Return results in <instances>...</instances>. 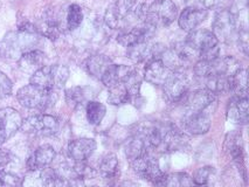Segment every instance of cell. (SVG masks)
I'll list each match as a JSON object with an SVG mask.
<instances>
[{"label":"cell","mask_w":249,"mask_h":187,"mask_svg":"<svg viewBox=\"0 0 249 187\" xmlns=\"http://www.w3.org/2000/svg\"><path fill=\"white\" fill-rule=\"evenodd\" d=\"M39 33L31 22L20 24L17 32H11L0 42V56L7 60H19L22 54L36 50Z\"/></svg>","instance_id":"cell-1"},{"label":"cell","mask_w":249,"mask_h":187,"mask_svg":"<svg viewBox=\"0 0 249 187\" xmlns=\"http://www.w3.org/2000/svg\"><path fill=\"white\" fill-rule=\"evenodd\" d=\"M146 7L142 0H117L107 10L104 21L111 30L124 31L132 22H144Z\"/></svg>","instance_id":"cell-2"},{"label":"cell","mask_w":249,"mask_h":187,"mask_svg":"<svg viewBox=\"0 0 249 187\" xmlns=\"http://www.w3.org/2000/svg\"><path fill=\"white\" fill-rule=\"evenodd\" d=\"M17 100L25 108L43 111L54 104L56 101V94L55 90L37 87L31 83L19 89Z\"/></svg>","instance_id":"cell-3"},{"label":"cell","mask_w":249,"mask_h":187,"mask_svg":"<svg viewBox=\"0 0 249 187\" xmlns=\"http://www.w3.org/2000/svg\"><path fill=\"white\" fill-rule=\"evenodd\" d=\"M68 79L69 69L65 66H43L36 73L32 74L31 83L49 90H56L65 87Z\"/></svg>","instance_id":"cell-4"},{"label":"cell","mask_w":249,"mask_h":187,"mask_svg":"<svg viewBox=\"0 0 249 187\" xmlns=\"http://www.w3.org/2000/svg\"><path fill=\"white\" fill-rule=\"evenodd\" d=\"M186 42L198 53L200 60L212 61L219 57V41L212 31L195 30L187 36Z\"/></svg>","instance_id":"cell-5"},{"label":"cell","mask_w":249,"mask_h":187,"mask_svg":"<svg viewBox=\"0 0 249 187\" xmlns=\"http://www.w3.org/2000/svg\"><path fill=\"white\" fill-rule=\"evenodd\" d=\"M178 16V8L172 0H156L146 7L144 24L153 28L166 27L175 21Z\"/></svg>","instance_id":"cell-6"},{"label":"cell","mask_w":249,"mask_h":187,"mask_svg":"<svg viewBox=\"0 0 249 187\" xmlns=\"http://www.w3.org/2000/svg\"><path fill=\"white\" fill-rule=\"evenodd\" d=\"M60 123L55 116L48 114H36L22 119L21 130L34 136H53L59 131Z\"/></svg>","instance_id":"cell-7"},{"label":"cell","mask_w":249,"mask_h":187,"mask_svg":"<svg viewBox=\"0 0 249 187\" xmlns=\"http://www.w3.org/2000/svg\"><path fill=\"white\" fill-rule=\"evenodd\" d=\"M212 33L218 39V41L224 44H231L236 40L239 34V27L235 16L230 10H220L215 14L212 24Z\"/></svg>","instance_id":"cell-8"},{"label":"cell","mask_w":249,"mask_h":187,"mask_svg":"<svg viewBox=\"0 0 249 187\" xmlns=\"http://www.w3.org/2000/svg\"><path fill=\"white\" fill-rule=\"evenodd\" d=\"M190 79L184 70L172 71L163 85L164 99L169 103L181 102L189 93Z\"/></svg>","instance_id":"cell-9"},{"label":"cell","mask_w":249,"mask_h":187,"mask_svg":"<svg viewBox=\"0 0 249 187\" xmlns=\"http://www.w3.org/2000/svg\"><path fill=\"white\" fill-rule=\"evenodd\" d=\"M130 163H131L132 170L136 174L152 184H155L165 174V172L160 168L159 160L152 156L151 152L136 158Z\"/></svg>","instance_id":"cell-10"},{"label":"cell","mask_w":249,"mask_h":187,"mask_svg":"<svg viewBox=\"0 0 249 187\" xmlns=\"http://www.w3.org/2000/svg\"><path fill=\"white\" fill-rule=\"evenodd\" d=\"M160 130L161 145L159 150L161 151L173 152L178 151V150H184L189 143V138L185 135V132L171 123L160 125Z\"/></svg>","instance_id":"cell-11"},{"label":"cell","mask_w":249,"mask_h":187,"mask_svg":"<svg viewBox=\"0 0 249 187\" xmlns=\"http://www.w3.org/2000/svg\"><path fill=\"white\" fill-rule=\"evenodd\" d=\"M165 47L159 44H151L150 41L138 42L128 47L126 55L134 62H150L155 59H159Z\"/></svg>","instance_id":"cell-12"},{"label":"cell","mask_w":249,"mask_h":187,"mask_svg":"<svg viewBox=\"0 0 249 187\" xmlns=\"http://www.w3.org/2000/svg\"><path fill=\"white\" fill-rule=\"evenodd\" d=\"M22 117L16 109H0V145L16 135L21 128Z\"/></svg>","instance_id":"cell-13"},{"label":"cell","mask_w":249,"mask_h":187,"mask_svg":"<svg viewBox=\"0 0 249 187\" xmlns=\"http://www.w3.org/2000/svg\"><path fill=\"white\" fill-rule=\"evenodd\" d=\"M184 130L191 135H204L211 128V115L207 111H186L181 119Z\"/></svg>","instance_id":"cell-14"},{"label":"cell","mask_w":249,"mask_h":187,"mask_svg":"<svg viewBox=\"0 0 249 187\" xmlns=\"http://www.w3.org/2000/svg\"><path fill=\"white\" fill-rule=\"evenodd\" d=\"M216 101L215 95L207 89H198V90L187 93L182 99L181 103H184L186 111L199 112L207 111V109Z\"/></svg>","instance_id":"cell-15"},{"label":"cell","mask_w":249,"mask_h":187,"mask_svg":"<svg viewBox=\"0 0 249 187\" xmlns=\"http://www.w3.org/2000/svg\"><path fill=\"white\" fill-rule=\"evenodd\" d=\"M155 30L156 28H153L152 26L143 22L140 26L131 27L129 31H121V33L117 36V42L123 47L128 48L130 46L138 44V42L150 41Z\"/></svg>","instance_id":"cell-16"},{"label":"cell","mask_w":249,"mask_h":187,"mask_svg":"<svg viewBox=\"0 0 249 187\" xmlns=\"http://www.w3.org/2000/svg\"><path fill=\"white\" fill-rule=\"evenodd\" d=\"M208 12L206 10H204V8L189 6L180 13L178 19V24L182 31L191 33L192 31L196 30L198 26H200L206 20Z\"/></svg>","instance_id":"cell-17"},{"label":"cell","mask_w":249,"mask_h":187,"mask_svg":"<svg viewBox=\"0 0 249 187\" xmlns=\"http://www.w3.org/2000/svg\"><path fill=\"white\" fill-rule=\"evenodd\" d=\"M96 142L91 138L74 139L68 145V156L74 162H87L96 150Z\"/></svg>","instance_id":"cell-18"},{"label":"cell","mask_w":249,"mask_h":187,"mask_svg":"<svg viewBox=\"0 0 249 187\" xmlns=\"http://www.w3.org/2000/svg\"><path fill=\"white\" fill-rule=\"evenodd\" d=\"M227 119L234 124H247L249 119L248 97H235L230 101L226 112Z\"/></svg>","instance_id":"cell-19"},{"label":"cell","mask_w":249,"mask_h":187,"mask_svg":"<svg viewBox=\"0 0 249 187\" xmlns=\"http://www.w3.org/2000/svg\"><path fill=\"white\" fill-rule=\"evenodd\" d=\"M56 157V152L53 146L45 144L39 146L27 159L28 171L32 170H43L47 169Z\"/></svg>","instance_id":"cell-20"},{"label":"cell","mask_w":249,"mask_h":187,"mask_svg":"<svg viewBox=\"0 0 249 187\" xmlns=\"http://www.w3.org/2000/svg\"><path fill=\"white\" fill-rule=\"evenodd\" d=\"M135 69L136 68L129 67V66L114 65V63H111L103 73L102 77H101V82L109 89L115 87V85H123Z\"/></svg>","instance_id":"cell-21"},{"label":"cell","mask_w":249,"mask_h":187,"mask_svg":"<svg viewBox=\"0 0 249 187\" xmlns=\"http://www.w3.org/2000/svg\"><path fill=\"white\" fill-rule=\"evenodd\" d=\"M172 71L161 62L160 59H155L147 62L144 69V79L153 85H163Z\"/></svg>","instance_id":"cell-22"},{"label":"cell","mask_w":249,"mask_h":187,"mask_svg":"<svg viewBox=\"0 0 249 187\" xmlns=\"http://www.w3.org/2000/svg\"><path fill=\"white\" fill-rule=\"evenodd\" d=\"M46 55L45 53L39 50H33L22 54L18 60L19 68L25 73L34 74L36 70L45 66Z\"/></svg>","instance_id":"cell-23"},{"label":"cell","mask_w":249,"mask_h":187,"mask_svg":"<svg viewBox=\"0 0 249 187\" xmlns=\"http://www.w3.org/2000/svg\"><path fill=\"white\" fill-rule=\"evenodd\" d=\"M225 151L228 156L233 158V160L237 164L240 169L243 168V143L241 135L237 132H230L225 139Z\"/></svg>","instance_id":"cell-24"},{"label":"cell","mask_w":249,"mask_h":187,"mask_svg":"<svg viewBox=\"0 0 249 187\" xmlns=\"http://www.w3.org/2000/svg\"><path fill=\"white\" fill-rule=\"evenodd\" d=\"M48 169V168H47ZM32 170L28 171L21 181L22 187H49L54 170Z\"/></svg>","instance_id":"cell-25"},{"label":"cell","mask_w":249,"mask_h":187,"mask_svg":"<svg viewBox=\"0 0 249 187\" xmlns=\"http://www.w3.org/2000/svg\"><path fill=\"white\" fill-rule=\"evenodd\" d=\"M153 185L155 187H192L195 184L191 175L184 172H177L171 174L165 173Z\"/></svg>","instance_id":"cell-26"},{"label":"cell","mask_w":249,"mask_h":187,"mask_svg":"<svg viewBox=\"0 0 249 187\" xmlns=\"http://www.w3.org/2000/svg\"><path fill=\"white\" fill-rule=\"evenodd\" d=\"M206 83V89L214 95L218 94H227L230 93L231 85V77L221 74H213L205 79Z\"/></svg>","instance_id":"cell-27"},{"label":"cell","mask_w":249,"mask_h":187,"mask_svg":"<svg viewBox=\"0 0 249 187\" xmlns=\"http://www.w3.org/2000/svg\"><path fill=\"white\" fill-rule=\"evenodd\" d=\"M111 63L112 62L111 60L109 59V56L103 55V54H96V55H92L89 57L86 66L91 76L101 80L103 73L107 70V68H108Z\"/></svg>","instance_id":"cell-28"},{"label":"cell","mask_w":249,"mask_h":187,"mask_svg":"<svg viewBox=\"0 0 249 187\" xmlns=\"http://www.w3.org/2000/svg\"><path fill=\"white\" fill-rule=\"evenodd\" d=\"M98 173H100L104 179H115L120 174V163H118L117 157L114 153H109L103 157L101 160L100 166H98Z\"/></svg>","instance_id":"cell-29"},{"label":"cell","mask_w":249,"mask_h":187,"mask_svg":"<svg viewBox=\"0 0 249 187\" xmlns=\"http://www.w3.org/2000/svg\"><path fill=\"white\" fill-rule=\"evenodd\" d=\"M231 91L235 97H248V76L246 69H240L231 77Z\"/></svg>","instance_id":"cell-30"},{"label":"cell","mask_w":249,"mask_h":187,"mask_svg":"<svg viewBox=\"0 0 249 187\" xmlns=\"http://www.w3.org/2000/svg\"><path fill=\"white\" fill-rule=\"evenodd\" d=\"M90 89L87 87H73L66 90V101L71 106L76 108V106L82 105L83 103L89 102L90 95Z\"/></svg>","instance_id":"cell-31"},{"label":"cell","mask_w":249,"mask_h":187,"mask_svg":"<svg viewBox=\"0 0 249 187\" xmlns=\"http://www.w3.org/2000/svg\"><path fill=\"white\" fill-rule=\"evenodd\" d=\"M107 109L102 103L96 102V101H89L86 106V115L89 124L98 125L102 122L104 116H106Z\"/></svg>","instance_id":"cell-32"},{"label":"cell","mask_w":249,"mask_h":187,"mask_svg":"<svg viewBox=\"0 0 249 187\" xmlns=\"http://www.w3.org/2000/svg\"><path fill=\"white\" fill-rule=\"evenodd\" d=\"M131 95L128 93L125 87L123 85H115V87L109 89V95H108V101L111 104L114 105H122L126 104V103L132 102Z\"/></svg>","instance_id":"cell-33"},{"label":"cell","mask_w":249,"mask_h":187,"mask_svg":"<svg viewBox=\"0 0 249 187\" xmlns=\"http://www.w3.org/2000/svg\"><path fill=\"white\" fill-rule=\"evenodd\" d=\"M83 21V12L77 4H73L68 7L67 17H66V25L69 31H75L80 27Z\"/></svg>","instance_id":"cell-34"},{"label":"cell","mask_w":249,"mask_h":187,"mask_svg":"<svg viewBox=\"0 0 249 187\" xmlns=\"http://www.w3.org/2000/svg\"><path fill=\"white\" fill-rule=\"evenodd\" d=\"M214 174H215V170H214L212 166H204V168H200L199 170H196L195 174H193V184L199 186L207 185L211 181V179L213 178Z\"/></svg>","instance_id":"cell-35"},{"label":"cell","mask_w":249,"mask_h":187,"mask_svg":"<svg viewBox=\"0 0 249 187\" xmlns=\"http://www.w3.org/2000/svg\"><path fill=\"white\" fill-rule=\"evenodd\" d=\"M21 183L16 174L0 171V187H20Z\"/></svg>","instance_id":"cell-36"},{"label":"cell","mask_w":249,"mask_h":187,"mask_svg":"<svg viewBox=\"0 0 249 187\" xmlns=\"http://www.w3.org/2000/svg\"><path fill=\"white\" fill-rule=\"evenodd\" d=\"M13 83L8 79V76L5 73L0 70V100L10 96L12 94Z\"/></svg>","instance_id":"cell-37"},{"label":"cell","mask_w":249,"mask_h":187,"mask_svg":"<svg viewBox=\"0 0 249 187\" xmlns=\"http://www.w3.org/2000/svg\"><path fill=\"white\" fill-rule=\"evenodd\" d=\"M248 0H231V12L236 16V14L243 12V11L247 10Z\"/></svg>","instance_id":"cell-38"},{"label":"cell","mask_w":249,"mask_h":187,"mask_svg":"<svg viewBox=\"0 0 249 187\" xmlns=\"http://www.w3.org/2000/svg\"><path fill=\"white\" fill-rule=\"evenodd\" d=\"M226 0H199L201 8L204 10H214V8H220L224 5Z\"/></svg>","instance_id":"cell-39"},{"label":"cell","mask_w":249,"mask_h":187,"mask_svg":"<svg viewBox=\"0 0 249 187\" xmlns=\"http://www.w3.org/2000/svg\"><path fill=\"white\" fill-rule=\"evenodd\" d=\"M12 160V156L6 150L0 149V171H5L6 166Z\"/></svg>","instance_id":"cell-40"},{"label":"cell","mask_w":249,"mask_h":187,"mask_svg":"<svg viewBox=\"0 0 249 187\" xmlns=\"http://www.w3.org/2000/svg\"><path fill=\"white\" fill-rule=\"evenodd\" d=\"M120 187H141V186L137 185L136 183H132V181H124Z\"/></svg>","instance_id":"cell-41"},{"label":"cell","mask_w":249,"mask_h":187,"mask_svg":"<svg viewBox=\"0 0 249 187\" xmlns=\"http://www.w3.org/2000/svg\"><path fill=\"white\" fill-rule=\"evenodd\" d=\"M192 187H208L207 185H204V186H199V185H193Z\"/></svg>","instance_id":"cell-42"}]
</instances>
